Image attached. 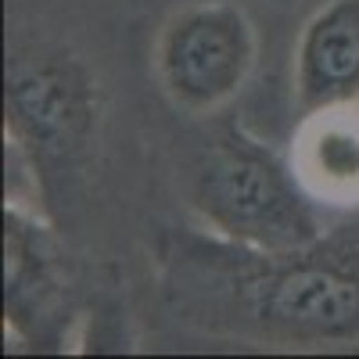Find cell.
Returning <instances> with one entry per match:
<instances>
[{"mask_svg": "<svg viewBox=\"0 0 359 359\" xmlns=\"http://www.w3.org/2000/svg\"><path fill=\"white\" fill-rule=\"evenodd\" d=\"M226 248V259L194 255L176 269L172 291L194 323L266 345L359 341V233H323L284 255Z\"/></svg>", "mask_w": 359, "mask_h": 359, "instance_id": "1", "label": "cell"}, {"mask_svg": "<svg viewBox=\"0 0 359 359\" xmlns=\"http://www.w3.org/2000/svg\"><path fill=\"white\" fill-rule=\"evenodd\" d=\"M4 133L57 223L97 165L104 86L79 50L40 33H11L4 57Z\"/></svg>", "mask_w": 359, "mask_h": 359, "instance_id": "2", "label": "cell"}, {"mask_svg": "<svg viewBox=\"0 0 359 359\" xmlns=\"http://www.w3.org/2000/svg\"><path fill=\"white\" fill-rule=\"evenodd\" d=\"M184 194L208 233L248 252L284 255L316 245L327 233L316 198L294 165L233 126L194 151L184 172Z\"/></svg>", "mask_w": 359, "mask_h": 359, "instance_id": "3", "label": "cell"}, {"mask_svg": "<svg viewBox=\"0 0 359 359\" xmlns=\"http://www.w3.org/2000/svg\"><path fill=\"white\" fill-rule=\"evenodd\" d=\"M259 62V33L237 0H191L155 36V79L184 115H216L248 86Z\"/></svg>", "mask_w": 359, "mask_h": 359, "instance_id": "4", "label": "cell"}, {"mask_svg": "<svg viewBox=\"0 0 359 359\" xmlns=\"http://www.w3.org/2000/svg\"><path fill=\"white\" fill-rule=\"evenodd\" d=\"M65 323L69 280L54 219L4 201V331L15 345L62 348Z\"/></svg>", "mask_w": 359, "mask_h": 359, "instance_id": "5", "label": "cell"}, {"mask_svg": "<svg viewBox=\"0 0 359 359\" xmlns=\"http://www.w3.org/2000/svg\"><path fill=\"white\" fill-rule=\"evenodd\" d=\"M298 111L359 101V0H323L294 40Z\"/></svg>", "mask_w": 359, "mask_h": 359, "instance_id": "6", "label": "cell"}, {"mask_svg": "<svg viewBox=\"0 0 359 359\" xmlns=\"http://www.w3.org/2000/svg\"><path fill=\"white\" fill-rule=\"evenodd\" d=\"M291 165L316 201L359 208V101L306 111L294 130Z\"/></svg>", "mask_w": 359, "mask_h": 359, "instance_id": "7", "label": "cell"}]
</instances>
